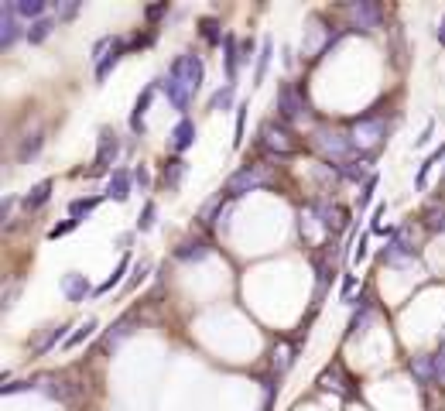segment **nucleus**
<instances>
[{"label":"nucleus","mask_w":445,"mask_h":411,"mask_svg":"<svg viewBox=\"0 0 445 411\" xmlns=\"http://www.w3.org/2000/svg\"><path fill=\"white\" fill-rule=\"evenodd\" d=\"M202 79H206L202 58L192 55V51H185V55H179V58L168 65V72L157 79V82H161V89H165L168 103H172L179 113H188V106H192V100H195V93L202 89Z\"/></svg>","instance_id":"f257e3e1"},{"label":"nucleus","mask_w":445,"mask_h":411,"mask_svg":"<svg viewBox=\"0 0 445 411\" xmlns=\"http://www.w3.org/2000/svg\"><path fill=\"white\" fill-rule=\"evenodd\" d=\"M274 106H278L281 120H288V124H302V120H309V117H312V110H309V100H305V93H302L295 82H285V86L278 89V96H274Z\"/></svg>","instance_id":"f03ea898"},{"label":"nucleus","mask_w":445,"mask_h":411,"mask_svg":"<svg viewBox=\"0 0 445 411\" xmlns=\"http://www.w3.org/2000/svg\"><path fill=\"white\" fill-rule=\"evenodd\" d=\"M264 185H271V175L264 172L261 165H243L240 172H233L226 185H223V192L230 196V199H240V196H247V192H257Z\"/></svg>","instance_id":"7ed1b4c3"},{"label":"nucleus","mask_w":445,"mask_h":411,"mask_svg":"<svg viewBox=\"0 0 445 411\" xmlns=\"http://www.w3.org/2000/svg\"><path fill=\"white\" fill-rule=\"evenodd\" d=\"M312 148L322 158H329V161H340V165H346V158L353 154V137H346V134H329V130H315L312 137Z\"/></svg>","instance_id":"20e7f679"},{"label":"nucleus","mask_w":445,"mask_h":411,"mask_svg":"<svg viewBox=\"0 0 445 411\" xmlns=\"http://www.w3.org/2000/svg\"><path fill=\"white\" fill-rule=\"evenodd\" d=\"M117 154H120V137H117V130H113V127H100L96 158H93V168H89L86 175H106V172L113 168Z\"/></svg>","instance_id":"39448f33"},{"label":"nucleus","mask_w":445,"mask_h":411,"mask_svg":"<svg viewBox=\"0 0 445 411\" xmlns=\"http://www.w3.org/2000/svg\"><path fill=\"white\" fill-rule=\"evenodd\" d=\"M336 42H340V31H333V27H322V25H318V18H312L309 34L302 38V55H305V58H322L325 51L336 45Z\"/></svg>","instance_id":"423d86ee"},{"label":"nucleus","mask_w":445,"mask_h":411,"mask_svg":"<svg viewBox=\"0 0 445 411\" xmlns=\"http://www.w3.org/2000/svg\"><path fill=\"white\" fill-rule=\"evenodd\" d=\"M408 260H415V244H411V233H408V227H397V230H394V236L387 240V247H384V264L401 267V264H408Z\"/></svg>","instance_id":"0eeeda50"},{"label":"nucleus","mask_w":445,"mask_h":411,"mask_svg":"<svg viewBox=\"0 0 445 411\" xmlns=\"http://www.w3.org/2000/svg\"><path fill=\"white\" fill-rule=\"evenodd\" d=\"M384 134H387V124H384L377 113H367V117H360L356 127H353V144H356V148H373V144L384 141Z\"/></svg>","instance_id":"6e6552de"},{"label":"nucleus","mask_w":445,"mask_h":411,"mask_svg":"<svg viewBox=\"0 0 445 411\" xmlns=\"http://www.w3.org/2000/svg\"><path fill=\"white\" fill-rule=\"evenodd\" d=\"M346 18H349V27H360V31H377L380 27V7L373 0H356L346 7Z\"/></svg>","instance_id":"1a4fd4ad"},{"label":"nucleus","mask_w":445,"mask_h":411,"mask_svg":"<svg viewBox=\"0 0 445 411\" xmlns=\"http://www.w3.org/2000/svg\"><path fill=\"white\" fill-rule=\"evenodd\" d=\"M291 134L285 127H274V124H264L261 127V148H267L271 154H278V158H288V154L298 151V144L288 141Z\"/></svg>","instance_id":"9d476101"},{"label":"nucleus","mask_w":445,"mask_h":411,"mask_svg":"<svg viewBox=\"0 0 445 411\" xmlns=\"http://www.w3.org/2000/svg\"><path fill=\"white\" fill-rule=\"evenodd\" d=\"M21 38V14L18 4H4L0 7V49H14Z\"/></svg>","instance_id":"9b49d317"},{"label":"nucleus","mask_w":445,"mask_h":411,"mask_svg":"<svg viewBox=\"0 0 445 411\" xmlns=\"http://www.w3.org/2000/svg\"><path fill=\"white\" fill-rule=\"evenodd\" d=\"M131 185H134V172L113 168V175L106 179L103 199H110V203H127V199H131Z\"/></svg>","instance_id":"f8f14e48"},{"label":"nucleus","mask_w":445,"mask_h":411,"mask_svg":"<svg viewBox=\"0 0 445 411\" xmlns=\"http://www.w3.org/2000/svg\"><path fill=\"white\" fill-rule=\"evenodd\" d=\"M157 86L161 82H151L141 96H137V103H134V110H131V130L137 134V137H144V117H148V110H151V100H155V93H157Z\"/></svg>","instance_id":"ddd939ff"},{"label":"nucleus","mask_w":445,"mask_h":411,"mask_svg":"<svg viewBox=\"0 0 445 411\" xmlns=\"http://www.w3.org/2000/svg\"><path fill=\"white\" fill-rule=\"evenodd\" d=\"M52 189H55L52 179H41L38 185H31L25 196H21V209H25V213H38L41 206L52 199Z\"/></svg>","instance_id":"4468645a"},{"label":"nucleus","mask_w":445,"mask_h":411,"mask_svg":"<svg viewBox=\"0 0 445 411\" xmlns=\"http://www.w3.org/2000/svg\"><path fill=\"white\" fill-rule=\"evenodd\" d=\"M192 144H195V124H192L188 117H182V120L175 124V130L168 134V148L175 154H185Z\"/></svg>","instance_id":"2eb2a0df"},{"label":"nucleus","mask_w":445,"mask_h":411,"mask_svg":"<svg viewBox=\"0 0 445 411\" xmlns=\"http://www.w3.org/2000/svg\"><path fill=\"white\" fill-rule=\"evenodd\" d=\"M127 49H131V45H127V38H117V45L106 51V58L100 62V65H96V82H100V86H103L106 79H110V72L117 69V62L124 58V51H127Z\"/></svg>","instance_id":"dca6fc26"},{"label":"nucleus","mask_w":445,"mask_h":411,"mask_svg":"<svg viewBox=\"0 0 445 411\" xmlns=\"http://www.w3.org/2000/svg\"><path fill=\"white\" fill-rule=\"evenodd\" d=\"M89 291H93V288H89V282H86V274H76V271H72V274L62 278V295H65L72 305H76V302H86Z\"/></svg>","instance_id":"f3484780"},{"label":"nucleus","mask_w":445,"mask_h":411,"mask_svg":"<svg viewBox=\"0 0 445 411\" xmlns=\"http://www.w3.org/2000/svg\"><path fill=\"white\" fill-rule=\"evenodd\" d=\"M131 326H134V315H120V319L110 326V333L103 336V350H117V346H120V343L134 333Z\"/></svg>","instance_id":"a211bd4d"},{"label":"nucleus","mask_w":445,"mask_h":411,"mask_svg":"<svg viewBox=\"0 0 445 411\" xmlns=\"http://www.w3.org/2000/svg\"><path fill=\"white\" fill-rule=\"evenodd\" d=\"M318 384H322V387H329V391L336 387L340 394H353V391L346 387V384H353V381L346 377V370H342V363H333V367H325V370H322V377H318Z\"/></svg>","instance_id":"6ab92c4d"},{"label":"nucleus","mask_w":445,"mask_h":411,"mask_svg":"<svg viewBox=\"0 0 445 411\" xmlns=\"http://www.w3.org/2000/svg\"><path fill=\"white\" fill-rule=\"evenodd\" d=\"M185 172H188V165H185L182 158H168V161H165V168H161V182H165V189H168V192H175V189L182 185Z\"/></svg>","instance_id":"aec40b11"},{"label":"nucleus","mask_w":445,"mask_h":411,"mask_svg":"<svg viewBox=\"0 0 445 411\" xmlns=\"http://www.w3.org/2000/svg\"><path fill=\"white\" fill-rule=\"evenodd\" d=\"M65 329H69L65 322H62V326H52V333L45 336V339H38V343L31 346V357H45V353H52L58 343H65V339H69V333H65Z\"/></svg>","instance_id":"412c9836"},{"label":"nucleus","mask_w":445,"mask_h":411,"mask_svg":"<svg viewBox=\"0 0 445 411\" xmlns=\"http://www.w3.org/2000/svg\"><path fill=\"white\" fill-rule=\"evenodd\" d=\"M411 377H415L418 384H435V357L425 353V357L411 360Z\"/></svg>","instance_id":"4be33fe9"},{"label":"nucleus","mask_w":445,"mask_h":411,"mask_svg":"<svg viewBox=\"0 0 445 411\" xmlns=\"http://www.w3.org/2000/svg\"><path fill=\"white\" fill-rule=\"evenodd\" d=\"M370 161H373V158H360V161H346V165H336V168H340V175L342 179H349V182H360V179H373V172H370Z\"/></svg>","instance_id":"5701e85b"},{"label":"nucleus","mask_w":445,"mask_h":411,"mask_svg":"<svg viewBox=\"0 0 445 411\" xmlns=\"http://www.w3.org/2000/svg\"><path fill=\"white\" fill-rule=\"evenodd\" d=\"M233 96H236V82H223V86L209 96V110L212 113H226V110L233 106Z\"/></svg>","instance_id":"b1692460"},{"label":"nucleus","mask_w":445,"mask_h":411,"mask_svg":"<svg viewBox=\"0 0 445 411\" xmlns=\"http://www.w3.org/2000/svg\"><path fill=\"white\" fill-rule=\"evenodd\" d=\"M131 267H134L131 254H124V257H120V264H117V271H113V274H110V278H106L100 288H93V295H106V291H113L117 284H124V274H127Z\"/></svg>","instance_id":"393cba45"},{"label":"nucleus","mask_w":445,"mask_h":411,"mask_svg":"<svg viewBox=\"0 0 445 411\" xmlns=\"http://www.w3.org/2000/svg\"><path fill=\"white\" fill-rule=\"evenodd\" d=\"M421 223H425L428 230L445 233V206L442 203H428L425 209H421Z\"/></svg>","instance_id":"a878e982"},{"label":"nucleus","mask_w":445,"mask_h":411,"mask_svg":"<svg viewBox=\"0 0 445 411\" xmlns=\"http://www.w3.org/2000/svg\"><path fill=\"white\" fill-rule=\"evenodd\" d=\"M103 203V196H89V199H72L69 203V220H76V223H82L86 216H93L96 213V206Z\"/></svg>","instance_id":"bb28decb"},{"label":"nucleus","mask_w":445,"mask_h":411,"mask_svg":"<svg viewBox=\"0 0 445 411\" xmlns=\"http://www.w3.org/2000/svg\"><path fill=\"white\" fill-rule=\"evenodd\" d=\"M96 329H100V322H96V319L89 315L86 322H79V329H76V333H69V339L62 343V350H76L79 343H86V339H89V336L96 333Z\"/></svg>","instance_id":"cd10ccee"},{"label":"nucleus","mask_w":445,"mask_h":411,"mask_svg":"<svg viewBox=\"0 0 445 411\" xmlns=\"http://www.w3.org/2000/svg\"><path fill=\"white\" fill-rule=\"evenodd\" d=\"M41 144H45V134H41V130L27 134L25 141H21V148H18V161H31V158H38V154H41Z\"/></svg>","instance_id":"c85d7f7f"},{"label":"nucleus","mask_w":445,"mask_h":411,"mask_svg":"<svg viewBox=\"0 0 445 411\" xmlns=\"http://www.w3.org/2000/svg\"><path fill=\"white\" fill-rule=\"evenodd\" d=\"M18 14H21V21L31 18V25H34V21L49 18V4H45V0H21V4H18Z\"/></svg>","instance_id":"c756f323"},{"label":"nucleus","mask_w":445,"mask_h":411,"mask_svg":"<svg viewBox=\"0 0 445 411\" xmlns=\"http://www.w3.org/2000/svg\"><path fill=\"white\" fill-rule=\"evenodd\" d=\"M442 158H445V141H442V148H435V151L425 158V165H421L418 175H415V189H425V185H428V175H432V168H435Z\"/></svg>","instance_id":"7c9ffc66"},{"label":"nucleus","mask_w":445,"mask_h":411,"mask_svg":"<svg viewBox=\"0 0 445 411\" xmlns=\"http://www.w3.org/2000/svg\"><path fill=\"white\" fill-rule=\"evenodd\" d=\"M52 31H55V18H41V21H34V25L27 27L25 38L31 42V45H41V42L52 34Z\"/></svg>","instance_id":"2f4dec72"},{"label":"nucleus","mask_w":445,"mask_h":411,"mask_svg":"<svg viewBox=\"0 0 445 411\" xmlns=\"http://www.w3.org/2000/svg\"><path fill=\"white\" fill-rule=\"evenodd\" d=\"M226 55H223V62H226V82H236V65H240V51H236V34H226Z\"/></svg>","instance_id":"473e14b6"},{"label":"nucleus","mask_w":445,"mask_h":411,"mask_svg":"<svg viewBox=\"0 0 445 411\" xmlns=\"http://www.w3.org/2000/svg\"><path fill=\"white\" fill-rule=\"evenodd\" d=\"M206 254H209V244H202V240H195V244H182V247H175V257H179V260H202Z\"/></svg>","instance_id":"72a5a7b5"},{"label":"nucleus","mask_w":445,"mask_h":411,"mask_svg":"<svg viewBox=\"0 0 445 411\" xmlns=\"http://www.w3.org/2000/svg\"><path fill=\"white\" fill-rule=\"evenodd\" d=\"M271 51H274V45H271V38H264L261 55H257V72H254V86H261L264 76H267V65H271Z\"/></svg>","instance_id":"f704fd0d"},{"label":"nucleus","mask_w":445,"mask_h":411,"mask_svg":"<svg viewBox=\"0 0 445 411\" xmlns=\"http://www.w3.org/2000/svg\"><path fill=\"white\" fill-rule=\"evenodd\" d=\"M199 31H202V38H206L209 45L226 42V38H223V31H219V21H216V18H202V21H199Z\"/></svg>","instance_id":"c9c22d12"},{"label":"nucleus","mask_w":445,"mask_h":411,"mask_svg":"<svg viewBox=\"0 0 445 411\" xmlns=\"http://www.w3.org/2000/svg\"><path fill=\"white\" fill-rule=\"evenodd\" d=\"M155 220H157V206L155 203H144V209H141V216H137V227H134V230H137V233H148L151 227H155Z\"/></svg>","instance_id":"e433bc0d"},{"label":"nucleus","mask_w":445,"mask_h":411,"mask_svg":"<svg viewBox=\"0 0 445 411\" xmlns=\"http://www.w3.org/2000/svg\"><path fill=\"white\" fill-rule=\"evenodd\" d=\"M151 267H155L151 260H141V264H134V278H131L127 284H124V291H134L137 284H141L144 278H148V274H151Z\"/></svg>","instance_id":"4c0bfd02"},{"label":"nucleus","mask_w":445,"mask_h":411,"mask_svg":"<svg viewBox=\"0 0 445 411\" xmlns=\"http://www.w3.org/2000/svg\"><path fill=\"white\" fill-rule=\"evenodd\" d=\"M367 322H370V302H363V308H360L353 319H349V329H346V336H356L363 326H367Z\"/></svg>","instance_id":"58836bf2"},{"label":"nucleus","mask_w":445,"mask_h":411,"mask_svg":"<svg viewBox=\"0 0 445 411\" xmlns=\"http://www.w3.org/2000/svg\"><path fill=\"white\" fill-rule=\"evenodd\" d=\"M113 45H117V38H113V34H106V38H100V42L93 45V62L100 65V62H103V58H106V51L113 49Z\"/></svg>","instance_id":"ea45409f"},{"label":"nucleus","mask_w":445,"mask_h":411,"mask_svg":"<svg viewBox=\"0 0 445 411\" xmlns=\"http://www.w3.org/2000/svg\"><path fill=\"white\" fill-rule=\"evenodd\" d=\"M247 110H250L247 103H240V106H236V137H233V144H236V148L243 144V127H247Z\"/></svg>","instance_id":"a19ab883"},{"label":"nucleus","mask_w":445,"mask_h":411,"mask_svg":"<svg viewBox=\"0 0 445 411\" xmlns=\"http://www.w3.org/2000/svg\"><path fill=\"white\" fill-rule=\"evenodd\" d=\"M134 185H137L141 192L151 189V172H148V165H137V168H134Z\"/></svg>","instance_id":"79ce46f5"},{"label":"nucleus","mask_w":445,"mask_h":411,"mask_svg":"<svg viewBox=\"0 0 445 411\" xmlns=\"http://www.w3.org/2000/svg\"><path fill=\"white\" fill-rule=\"evenodd\" d=\"M76 227H79L76 220H65V223H55L52 230H49V240H58V236H65V233H72V230H76Z\"/></svg>","instance_id":"37998d69"},{"label":"nucleus","mask_w":445,"mask_h":411,"mask_svg":"<svg viewBox=\"0 0 445 411\" xmlns=\"http://www.w3.org/2000/svg\"><path fill=\"white\" fill-rule=\"evenodd\" d=\"M52 11H55V18H76V14H79V0H72V4H55Z\"/></svg>","instance_id":"c03bdc74"},{"label":"nucleus","mask_w":445,"mask_h":411,"mask_svg":"<svg viewBox=\"0 0 445 411\" xmlns=\"http://www.w3.org/2000/svg\"><path fill=\"white\" fill-rule=\"evenodd\" d=\"M373 189H377V175L370 182H363V192H360V209H367L370 199H373Z\"/></svg>","instance_id":"a18cd8bd"},{"label":"nucleus","mask_w":445,"mask_h":411,"mask_svg":"<svg viewBox=\"0 0 445 411\" xmlns=\"http://www.w3.org/2000/svg\"><path fill=\"white\" fill-rule=\"evenodd\" d=\"M432 357H435V384H445V350L432 353Z\"/></svg>","instance_id":"49530a36"},{"label":"nucleus","mask_w":445,"mask_h":411,"mask_svg":"<svg viewBox=\"0 0 445 411\" xmlns=\"http://www.w3.org/2000/svg\"><path fill=\"white\" fill-rule=\"evenodd\" d=\"M363 260H367V236H360V244L353 251V264H363Z\"/></svg>","instance_id":"de8ad7c7"},{"label":"nucleus","mask_w":445,"mask_h":411,"mask_svg":"<svg viewBox=\"0 0 445 411\" xmlns=\"http://www.w3.org/2000/svg\"><path fill=\"white\" fill-rule=\"evenodd\" d=\"M165 11H168V4H155V7H148V11H144V18H148V21H155V18H161Z\"/></svg>","instance_id":"09e8293b"},{"label":"nucleus","mask_w":445,"mask_h":411,"mask_svg":"<svg viewBox=\"0 0 445 411\" xmlns=\"http://www.w3.org/2000/svg\"><path fill=\"white\" fill-rule=\"evenodd\" d=\"M254 58V38H247L243 42V51H240V62H250Z\"/></svg>","instance_id":"8fccbe9b"},{"label":"nucleus","mask_w":445,"mask_h":411,"mask_svg":"<svg viewBox=\"0 0 445 411\" xmlns=\"http://www.w3.org/2000/svg\"><path fill=\"white\" fill-rule=\"evenodd\" d=\"M14 206H18V199H14V196H7V199H4V206H0V220H7Z\"/></svg>","instance_id":"3c124183"},{"label":"nucleus","mask_w":445,"mask_h":411,"mask_svg":"<svg viewBox=\"0 0 445 411\" xmlns=\"http://www.w3.org/2000/svg\"><path fill=\"white\" fill-rule=\"evenodd\" d=\"M432 130H435V124H428V127H425V134H421L418 141H415V144H418V148H425V144H428V141H432Z\"/></svg>","instance_id":"603ef678"},{"label":"nucleus","mask_w":445,"mask_h":411,"mask_svg":"<svg viewBox=\"0 0 445 411\" xmlns=\"http://www.w3.org/2000/svg\"><path fill=\"white\" fill-rule=\"evenodd\" d=\"M353 284H356V278H353V274H346V282H342V298L353 291Z\"/></svg>","instance_id":"864d4df0"},{"label":"nucleus","mask_w":445,"mask_h":411,"mask_svg":"<svg viewBox=\"0 0 445 411\" xmlns=\"http://www.w3.org/2000/svg\"><path fill=\"white\" fill-rule=\"evenodd\" d=\"M271 405H274V387H267V398H264L261 411H271Z\"/></svg>","instance_id":"5fc2aeb1"},{"label":"nucleus","mask_w":445,"mask_h":411,"mask_svg":"<svg viewBox=\"0 0 445 411\" xmlns=\"http://www.w3.org/2000/svg\"><path fill=\"white\" fill-rule=\"evenodd\" d=\"M439 42H442V49H445V14H442V21H439Z\"/></svg>","instance_id":"6e6d98bb"},{"label":"nucleus","mask_w":445,"mask_h":411,"mask_svg":"<svg viewBox=\"0 0 445 411\" xmlns=\"http://www.w3.org/2000/svg\"><path fill=\"white\" fill-rule=\"evenodd\" d=\"M442 179H445V172H442Z\"/></svg>","instance_id":"4d7b16f0"}]
</instances>
